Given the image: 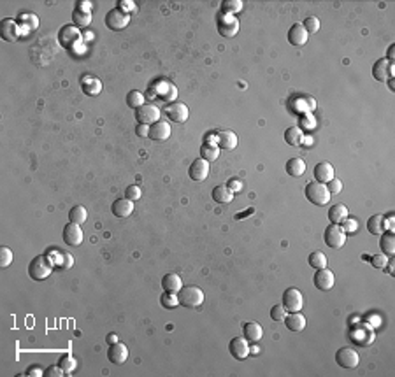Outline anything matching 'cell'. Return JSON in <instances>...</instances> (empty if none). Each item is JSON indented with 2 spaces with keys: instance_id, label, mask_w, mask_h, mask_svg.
<instances>
[{
  "instance_id": "cell-7",
  "label": "cell",
  "mask_w": 395,
  "mask_h": 377,
  "mask_svg": "<svg viewBox=\"0 0 395 377\" xmlns=\"http://www.w3.org/2000/svg\"><path fill=\"white\" fill-rule=\"evenodd\" d=\"M106 27L113 32H120L123 28L129 27V21H130V16L121 12L120 9H111L108 14H106Z\"/></svg>"
},
{
  "instance_id": "cell-39",
  "label": "cell",
  "mask_w": 395,
  "mask_h": 377,
  "mask_svg": "<svg viewBox=\"0 0 395 377\" xmlns=\"http://www.w3.org/2000/svg\"><path fill=\"white\" fill-rule=\"evenodd\" d=\"M242 9V2L241 0H225L221 4V14H230L234 16L236 12H239Z\"/></svg>"
},
{
  "instance_id": "cell-45",
  "label": "cell",
  "mask_w": 395,
  "mask_h": 377,
  "mask_svg": "<svg viewBox=\"0 0 395 377\" xmlns=\"http://www.w3.org/2000/svg\"><path fill=\"white\" fill-rule=\"evenodd\" d=\"M388 260L390 258L386 256V255H374V256H371V265L374 269H385L386 267V263H388Z\"/></svg>"
},
{
  "instance_id": "cell-2",
  "label": "cell",
  "mask_w": 395,
  "mask_h": 377,
  "mask_svg": "<svg viewBox=\"0 0 395 377\" xmlns=\"http://www.w3.org/2000/svg\"><path fill=\"white\" fill-rule=\"evenodd\" d=\"M51 272H53V265L44 255L35 256L34 260L30 261V265H28V276L34 281L48 279V277L51 276Z\"/></svg>"
},
{
  "instance_id": "cell-53",
  "label": "cell",
  "mask_w": 395,
  "mask_h": 377,
  "mask_svg": "<svg viewBox=\"0 0 395 377\" xmlns=\"http://www.w3.org/2000/svg\"><path fill=\"white\" fill-rule=\"evenodd\" d=\"M135 134H137L139 137H148V135H150V125H142V123H139L137 128H135Z\"/></svg>"
},
{
  "instance_id": "cell-36",
  "label": "cell",
  "mask_w": 395,
  "mask_h": 377,
  "mask_svg": "<svg viewBox=\"0 0 395 377\" xmlns=\"http://www.w3.org/2000/svg\"><path fill=\"white\" fill-rule=\"evenodd\" d=\"M86 218H88V212H86V209L83 206H76L69 211V221H72V223L83 225Z\"/></svg>"
},
{
  "instance_id": "cell-3",
  "label": "cell",
  "mask_w": 395,
  "mask_h": 377,
  "mask_svg": "<svg viewBox=\"0 0 395 377\" xmlns=\"http://www.w3.org/2000/svg\"><path fill=\"white\" fill-rule=\"evenodd\" d=\"M306 198L309 200L311 204H315V206H327L328 202H330V191L327 190V186L322 183H307L306 184Z\"/></svg>"
},
{
  "instance_id": "cell-56",
  "label": "cell",
  "mask_w": 395,
  "mask_h": 377,
  "mask_svg": "<svg viewBox=\"0 0 395 377\" xmlns=\"http://www.w3.org/2000/svg\"><path fill=\"white\" fill-rule=\"evenodd\" d=\"M386 60H388L390 63H393V60H395V44H392V46L388 48V53H386Z\"/></svg>"
},
{
  "instance_id": "cell-13",
  "label": "cell",
  "mask_w": 395,
  "mask_h": 377,
  "mask_svg": "<svg viewBox=\"0 0 395 377\" xmlns=\"http://www.w3.org/2000/svg\"><path fill=\"white\" fill-rule=\"evenodd\" d=\"M0 37L7 42H16L19 39V25L16 23V19L6 18L0 23Z\"/></svg>"
},
{
  "instance_id": "cell-54",
  "label": "cell",
  "mask_w": 395,
  "mask_h": 377,
  "mask_svg": "<svg viewBox=\"0 0 395 377\" xmlns=\"http://www.w3.org/2000/svg\"><path fill=\"white\" fill-rule=\"evenodd\" d=\"M27 375H35V377H40V375H44V370H40L39 367H32V368H28V370H27Z\"/></svg>"
},
{
  "instance_id": "cell-17",
  "label": "cell",
  "mask_w": 395,
  "mask_h": 377,
  "mask_svg": "<svg viewBox=\"0 0 395 377\" xmlns=\"http://www.w3.org/2000/svg\"><path fill=\"white\" fill-rule=\"evenodd\" d=\"M165 114H167V118L172 123H184V121L188 120V114H190V110H188V105L181 104V102H176V104L167 105Z\"/></svg>"
},
{
  "instance_id": "cell-42",
  "label": "cell",
  "mask_w": 395,
  "mask_h": 377,
  "mask_svg": "<svg viewBox=\"0 0 395 377\" xmlns=\"http://www.w3.org/2000/svg\"><path fill=\"white\" fill-rule=\"evenodd\" d=\"M320 19L316 18V16H307L306 19H304V23H302V27L306 28V32L309 35H313V34H316V32L320 30Z\"/></svg>"
},
{
  "instance_id": "cell-25",
  "label": "cell",
  "mask_w": 395,
  "mask_h": 377,
  "mask_svg": "<svg viewBox=\"0 0 395 377\" xmlns=\"http://www.w3.org/2000/svg\"><path fill=\"white\" fill-rule=\"evenodd\" d=\"M162 288L163 292H169V293H178L181 288H183V281L178 274L171 272V274H165L162 277Z\"/></svg>"
},
{
  "instance_id": "cell-29",
  "label": "cell",
  "mask_w": 395,
  "mask_h": 377,
  "mask_svg": "<svg viewBox=\"0 0 395 377\" xmlns=\"http://www.w3.org/2000/svg\"><path fill=\"white\" fill-rule=\"evenodd\" d=\"M381 239H380V248H381V251H383V255H386V256H393L395 255V235H393V232H383L381 233Z\"/></svg>"
},
{
  "instance_id": "cell-15",
  "label": "cell",
  "mask_w": 395,
  "mask_h": 377,
  "mask_svg": "<svg viewBox=\"0 0 395 377\" xmlns=\"http://www.w3.org/2000/svg\"><path fill=\"white\" fill-rule=\"evenodd\" d=\"M108 358L111 363H114V365L125 363L127 360H129V347H127V344H123V342L111 344L108 349Z\"/></svg>"
},
{
  "instance_id": "cell-18",
  "label": "cell",
  "mask_w": 395,
  "mask_h": 377,
  "mask_svg": "<svg viewBox=\"0 0 395 377\" xmlns=\"http://www.w3.org/2000/svg\"><path fill=\"white\" fill-rule=\"evenodd\" d=\"M309 39V34L306 32V28L302 27V23H295L288 30V42L292 46H304Z\"/></svg>"
},
{
  "instance_id": "cell-27",
  "label": "cell",
  "mask_w": 395,
  "mask_h": 377,
  "mask_svg": "<svg viewBox=\"0 0 395 377\" xmlns=\"http://www.w3.org/2000/svg\"><path fill=\"white\" fill-rule=\"evenodd\" d=\"M213 200H215L216 204H230L234 200V195L232 191L227 188V184H218V186L213 188Z\"/></svg>"
},
{
  "instance_id": "cell-9",
  "label": "cell",
  "mask_w": 395,
  "mask_h": 377,
  "mask_svg": "<svg viewBox=\"0 0 395 377\" xmlns=\"http://www.w3.org/2000/svg\"><path fill=\"white\" fill-rule=\"evenodd\" d=\"M61 237H64V242L67 246H81L83 244V239H85V233L81 230V225L69 221V223L64 227Z\"/></svg>"
},
{
  "instance_id": "cell-34",
  "label": "cell",
  "mask_w": 395,
  "mask_h": 377,
  "mask_svg": "<svg viewBox=\"0 0 395 377\" xmlns=\"http://www.w3.org/2000/svg\"><path fill=\"white\" fill-rule=\"evenodd\" d=\"M285 141L288 146L297 147L300 142H302V130L299 126H290V128L285 130Z\"/></svg>"
},
{
  "instance_id": "cell-60",
  "label": "cell",
  "mask_w": 395,
  "mask_h": 377,
  "mask_svg": "<svg viewBox=\"0 0 395 377\" xmlns=\"http://www.w3.org/2000/svg\"><path fill=\"white\" fill-rule=\"evenodd\" d=\"M386 265H388V274L390 276H393V260H388V263Z\"/></svg>"
},
{
  "instance_id": "cell-55",
  "label": "cell",
  "mask_w": 395,
  "mask_h": 377,
  "mask_svg": "<svg viewBox=\"0 0 395 377\" xmlns=\"http://www.w3.org/2000/svg\"><path fill=\"white\" fill-rule=\"evenodd\" d=\"M77 9H81V11H88V12H92V4L88 2V0H83V2H77Z\"/></svg>"
},
{
  "instance_id": "cell-44",
  "label": "cell",
  "mask_w": 395,
  "mask_h": 377,
  "mask_svg": "<svg viewBox=\"0 0 395 377\" xmlns=\"http://www.w3.org/2000/svg\"><path fill=\"white\" fill-rule=\"evenodd\" d=\"M12 263V251L7 246H2L0 248V267L6 269Z\"/></svg>"
},
{
  "instance_id": "cell-20",
  "label": "cell",
  "mask_w": 395,
  "mask_h": 377,
  "mask_svg": "<svg viewBox=\"0 0 395 377\" xmlns=\"http://www.w3.org/2000/svg\"><path fill=\"white\" fill-rule=\"evenodd\" d=\"M237 135L232 132V130H223V132H218L216 135V146L220 149H227V151H232L237 147Z\"/></svg>"
},
{
  "instance_id": "cell-33",
  "label": "cell",
  "mask_w": 395,
  "mask_h": 377,
  "mask_svg": "<svg viewBox=\"0 0 395 377\" xmlns=\"http://www.w3.org/2000/svg\"><path fill=\"white\" fill-rule=\"evenodd\" d=\"M386 225H385V216L381 214H374L369 218L367 221V230L372 233V235H381L385 232Z\"/></svg>"
},
{
  "instance_id": "cell-51",
  "label": "cell",
  "mask_w": 395,
  "mask_h": 377,
  "mask_svg": "<svg viewBox=\"0 0 395 377\" xmlns=\"http://www.w3.org/2000/svg\"><path fill=\"white\" fill-rule=\"evenodd\" d=\"M61 375H65V372L61 370L60 365H51L44 370V377H61Z\"/></svg>"
},
{
  "instance_id": "cell-11",
  "label": "cell",
  "mask_w": 395,
  "mask_h": 377,
  "mask_svg": "<svg viewBox=\"0 0 395 377\" xmlns=\"http://www.w3.org/2000/svg\"><path fill=\"white\" fill-rule=\"evenodd\" d=\"M313 282L315 286L320 290V292H328V290L334 288V282H336V276L332 270H328L327 267L325 269H318L313 277Z\"/></svg>"
},
{
  "instance_id": "cell-8",
  "label": "cell",
  "mask_w": 395,
  "mask_h": 377,
  "mask_svg": "<svg viewBox=\"0 0 395 377\" xmlns=\"http://www.w3.org/2000/svg\"><path fill=\"white\" fill-rule=\"evenodd\" d=\"M336 363L343 368H355L360 363V356L353 347H341L336 353Z\"/></svg>"
},
{
  "instance_id": "cell-43",
  "label": "cell",
  "mask_w": 395,
  "mask_h": 377,
  "mask_svg": "<svg viewBox=\"0 0 395 377\" xmlns=\"http://www.w3.org/2000/svg\"><path fill=\"white\" fill-rule=\"evenodd\" d=\"M286 309L283 307V304H278V305H273V309H271V319L273 321H278V323H281V321H285V318H286Z\"/></svg>"
},
{
  "instance_id": "cell-6",
  "label": "cell",
  "mask_w": 395,
  "mask_h": 377,
  "mask_svg": "<svg viewBox=\"0 0 395 377\" xmlns=\"http://www.w3.org/2000/svg\"><path fill=\"white\" fill-rule=\"evenodd\" d=\"M304 305V297L297 288H286L283 292V307L288 313H299Z\"/></svg>"
},
{
  "instance_id": "cell-40",
  "label": "cell",
  "mask_w": 395,
  "mask_h": 377,
  "mask_svg": "<svg viewBox=\"0 0 395 377\" xmlns=\"http://www.w3.org/2000/svg\"><path fill=\"white\" fill-rule=\"evenodd\" d=\"M162 305L165 309H176L179 305V300H178V293H169V292H163L162 298H160Z\"/></svg>"
},
{
  "instance_id": "cell-37",
  "label": "cell",
  "mask_w": 395,
  "mask_h": 377,
  "mask_svg": "<svg viewBox=\"0 0 395 377\" xmlns=\"http://www.w3.org/2000/svg\"><path fill=\"white\" fill-rule=\"evenodd\" d=\"M327 256L323 255L322 251H313L311 255H309V258H307V263L311 265L313 269H325L327 267Z\"/></svg>"
},
{
  "instance_id": "cell-30",
  "label": "cell",
  "mask_w": 395,
  "mask_h": 377,
  "mask_svg": "<svg viewBox=\"0 0 395 377\" xmlns=\"http://www.w3.org/2000/svg\"><path fill=\"white\" fill-rule=\"evenodd\" d=\"M286 174L292 175V178H300L306 172V162L302 158H290L286 162Z\"/></svg>"
},
{
  "instance_id": "cell-21",
  "label": "cell",
  "mask_w": 395,
  "mask_h": 377,
  "mask_svg": "<svg viewBox=\"0 0 395 377\" xmlns=\"http://www.w3.org/2000/svg\"><path fill=\"white\" fill-rule=\"evenodd\" d=\"M171 134V125L167 121H156L153 125H150V135L148 137L153 139V141H167Z\"/></svg>"
},
{
  "instance_id": "cell-50",
  "label": "cell",
  "mask_w": 395,
  "mask_h": 377,
  "mask_svg": "<svg viewBox=\"0 0 395 377\" xmlns=\"http://www.w3.org/2000/svg\"><path fill=\"white\" fill-rule=\"evenodd\" d=\"M116 9H120L121 12H125V14H130V12L135 11V4L132 2V0H121V2H118Z\"/></svg>"
},
{
  "instance_id": "cell-22",
  "label": "cell",
  "mask_w": 395,
  "mask_h": 377,
  "mask_svg": "<svg viewBox=\"0 0 395 377\" xmlns=\"http://www.w3.org/2000/svg\"><path fill=\"white\" fill-rule=\"evenodd\" d=\"M111 212H113L116 218H129L132 212H134V202L129 198L114 200V204L111 206Z\"/></svg>"
},
{
  "instance_id": "cell-19",
  "label": "cell",
  "mask_w": 395,
  "mask_h": 377,
  "mask_svg": "<svg viewBox=\"0 0 395 377\" xmlns=\"http://www.w3.org/2000/svg\"><path fill=\"white\" fill-rule=\"evenodd\" d=\"M313 174H315L316 183L327 184L330 179H334V167H332V163H328V162H320V163H316Z\"/></svg>"
},
{
  "instance_id": "cell-31",
  "label": "cell",
  "mask_w": 395,
  "mask_h": 377,
  "mask_svg": "<svg viewBox=\"0 0 395 377\" xmlns=\"http://www.w3.org/2000/svg\"><path fill=\"white\" fill-rule=\"evenodd\" d=\"M348 218V207L344 204H336L328 209V219L334 225H341L344 219Z\"/></svg>"
},
{
  "instance_id": "cell-58",
  "label": "cell",
  "mask_w": 395,
  "mask_h": 377,
  "mask_svg": "<svg viewBox=\"0 0 395 377\" xmlns=\"http://www.w3.org/2000/svg\"><path fill=\"white\" fill-rule=\"evenodd\" d=\"M108 342H109V344L118 342V337H116V335H114V334H109V335H108Z\"/></svg>"
},
{
  "instance_id": "cell-14",
  "label": "cell",
  "mask_w": 395,
  "mask_h": 377,
  "mask_svg": "<svg viewBox=\"0 0 395 377\" xmlns=\"http://www.w3.org/2000/svg\"><path fill=\"white\" fill-rule=\"evenodd\" d=\"M188 175H190L192 181H197V183L205 181L209 175V162H205L202 158H197L195 162H192L190 169H188Z\"/></svg>"
},
{
  "instance_id": "cell-5",
  "label": "cell",
  "mask_w": 395,
  "mask_h": 377,
  "mask_svg": "<svg viewBox=\"0 0 395 377\" xmlns=\"http://www.w3.org/2000/svg\"><path fill=\"white\" fill-rule=\"evenodd\" d=\"M216 28H218V34H220L221 37H228V39H232V37H236L237 34H239V19L236 18V16H230V14H220L218 16V21H216Z\"/></svg>"
},
{
  "instance_id": "cell-16",
  "label": "cell",
  "mask_w": 395,
  "mask_h": 377,
  "mask_svg": "<svg viewBox=\"0 0 395 377\" xmlns=\"http://www.w3.org/2000/svg\"><path fill=\"white\" fill-rule=\"evenodd\" d=\"M372 77L376 81H388L390 77H393V63H390L386 58L378 60L376 63L372 65Z\"/></svg>"
},
{
  "instance_id": "cell-48",
  "label": "cell",
  "mask_w": 395,
  "mask_h": 377,
  "mask_svg": "<svg viewBox=\"0 0 395 377\" xmlns=\"http://www.w3.org/2000/svg\"><path fill=\"white\" fill-rule=\"evenodd\" d=\"M325 186H327V190L330 191V195H336V193H341V191H343V183L336 178L330 179V181L325 184Z\"/></svg>"
},
{
  "instance_id": "cell-12",
  "label": "cell",
  "mask_w": 395,
  "mask_h": 377,
  "mask_svg": "<svg viewBox=\"0 0 395 377\" xmlns=\"http://www.w3.org/2000/svg\"><path fill=\"white\" fill-rule=\"evenodd\" d=\"M228 351L232 358L236 360H246L250 356V342L244 337H234L228 344Z\"/></svg>"
},
{
  "instance_id": "cell-1",
  "label": "cell",
  "mask_w": 395,
  "mask_h": 377,
  "mask_svg": "<svg viewBox=\"0 0 395 377\" xmlns=\"http://www.w3.org/2000/svg\"><path fill=\"white\" fill-rule=\"evenodd\" d=\"M178 300L179 305L188 307V309H197L204 304V292L199 286H183L178 292Z\"/></svg>"
},
{
  "instance_id": "cell-24",
  "label": "cell",
  "mask_w": 395,
  "mask_h": 377,
  "mask_svg": "<svg viewBox=\"0 0 395 377\" xmlns=\"http://www.w3.org/2000/svg\"><path fill=\"white\" fill-rule=\"evenodd\" d=\"M242 334H244V339L248 342H258L263 337V328L258 325V323L248 321V323H244V326H242Z\"/></svg>"
},
{
  "instance_id": "cell-57",
  "label": "cell",
  "mask_w": 395,
  "mask_h": 377,
  "mask_svg": "<svg viewBox=\"0 0 395 377\" xmlns=\"http://www.w3.org/2000/svg\"><path fill=\"white\" fill-rule=\"evenodd\" d=\"M65 260H67V261H65V263H64V267H65V269H67V267H71V265L74 263V258H71L69 255H65Z\"/></svg>"
},
{
  "instance_id": "cell-52",
  "label": "cell",
  "mask_w": 395,
  "mask_h": 377,
  "mask_svg": "<svg viewBox=\"0 0 395 377\" xmlns=\"http://www.w3.org/2000/svg\"><path fill=\"white\" fill-rule=\"evenodd\" d=\"M227 188L232 193H237V191H241V188H242V184H241V181L239 179H228V183H227Z\"/></svg>"
},
{
  "instance_id": "cell-41",
  "label": "cell",
  "mask_w": 395,
  "mask_h": 377,
  "mask_svg": "<svg viewBox=\"0 0 395 377\" xmlns=\"http://www.w3.org/2000/svg\"><path fill=\"white\" fill-rule=\"evenodd\" d=\"M58 365L61 367V370H64L65 374L69 375V374H72L74 368H76V360H74L71 354H64L58 360Z\"/></svg>"
},
{
  "instance_id": "cell-38",
  "label": "cell",
  "mask_w": 395,
  "mask_h": 377,
  "mask_svg": "<svg viewBox=\"0 0 395 377\" xmlns=\"http://www.w3.org/2000/svg\"><path fill=\"white\" fill-rule=\"evenodd\" d=\"M127 104H129V107L132 109H139L141 105L146 104V102H144V97L139 90H132V92H129V95H127Z\"/></svg>"
},
{
  "instance_id": "cell-23",
  "label": "cell",
  "mask_w": 395,
  "mask_h": 377,
  "mask_svg": "<svg viewBox=\"0 0 395 377\" xmlns=\"http://www.w3.org/2000/svg\"><path fill=\"white\" fill-rule=\"evenodd\" d=\"M79 35L81 34L72 27V25H65V27H61L60 34H58V40L64 48H71L76 40H79Z\"/></svg>"
},
{
  "instance_id": "cell-47",
  "label": "cell",
  "mask_w": 395,
  "mask_h": 377,
  "mask_svg": "<svg viewBox=\"0 0 395 377\" xmlns=\"http://www.w3.org/2000/svg\"><path fill=\"white\" fill-rule=\"evenodd\" d=\"M22 18L27 19V21L23 23V25H25V32L35 30V28L39 27V19H37V16H34V14H23Z\"/></svg>"
},
{
  "instance_id": "cell-4",
  "label": "cell",
  "mask_w": 395,
  "mask_h": 377,
  "mask_svg": "<svg viewBox=\"0 0 395 377\" xmlns=\"http://www.w3.org/2000/svg\"><path fill=\"white\" fill-rule=\"evenodd\" d=\"M346 237L348 235L344 233L343 227H341V225H334V223L328 225V227L325 228V232H323L325 244H327L328 248H332V249H341V248H343V246L346 244Z\"/></svg>"
},
{
  "instance_id": "cell-32",
  "label": "cell",
  "mask_w": 395,
  "mask_h": 377,
  "mask_svg": "<svg viewBox=\"0 0 395 377\" xmlns=\"http://www.w3.org/2000/svg\"><path fill=\"white\" fill-rule=\"evenodd\" d=\"M218 157H220V147L216 146V142H204L200 147V158L211 163L218 160Z\"/></svg>"
},
{
  "instance_id": "cell-59",
  "label": "cell",
  "mask_w": 395,
  "mask_h": 377,
  "mask_svg": "<svg viewBox=\"0 0 395 377\" xmlns=\"http://www.w3.org/2000/svg\"><path fill=\"white\" fill-rule=\"evenodd\" d=\"M388 88H390V92H395V81H393V77H390V79H388Z\"/></svg>"
},
{
  "instance_id": "cell-49",
  "label": "cell",
  "mask_w": 395,
  "mask_h": 377,
  "mask_svg": "<svg viewBox=\"0 0 395 377\" xmlns=\"http://www.w3.org/2000/svg\"><path fill=\"white\" fill-rule=\"evenodd\" d=\"M341 227H343V230H344V233H355L357 232V227H359V223H357L355 219H351V218H346L341 223Z\"/></svg>"
},
{
  "instance_id": "cell-28",
  "label": "cell",
  "mask_w": 395,
  "mask_h": 377,
  "mask_svg": "<svg viewBox=\"0 0 395 377\" xmlns=\"http://www.w3.org/2000/svg\"><path fill=\"white\" fill-rule=\"evenodd\" d=\"M81 88H83V92L86 93V95L95 97L102 92V83L98 79H95V77H92V76H85L83 79H81Z\"/></svg>"
},
{
  "instance_id": "cell-26",
  "label": "cell",
  "mask_w": 395,
  "mask_h": 377,
  "mask_svg": "<svg viewBox=\"0 0 395 377\" xmlns=\"http://www.w3.org/2000/svg\"><path fill=\"white\" fill-rule=\"evenodd\" d=\"M306 318L300 314V311L299 313H290V314H286V318H285V326L290 331H302L304 328H306Z\"/></svg>"
},
{
  "instance_id": "cell-46",
  "label": "cell",
  "mask_w": 395,
  "mask_h": 377,
  "mask_svg": "<svg viewBox=\"0 0 395 377\" xmlns=\"http://www.w3.org/2000/svg\"><path fill=\"white\" fill-rule=\"evenodd\" d=\"M141 195H142V190L139 186H129L125 190V198H129V200H132V202H135V200H139L141 198Z\"/></svg>"
},
{
  "instance_id": "cell-35",
  "label": "cell",
  "mask_w": 395,
  "mask_h": 377,
  "mask_svg": "<svg viewBox=\"0 0 395 377\" xmlns=\"http://www.w3.org/2000/svg\"><path fill=\"white\" fill-rule=\"evenodd\" d=\"M72 21L77 25V27H88L92 23V12L88 11H81V9H74L72 11Z\"/></svg>"
},
{
  "instance_id": "cell-10",
  "label": "cell",
  "mask_w": 395,
  "mask_h": 377,
  "mask_svg": "<svg viewBox=\"0 0 395 377\" xmlns=\"http://www.w3.org/2000/svg\"><path fill=\"white\" fill-rule=\"evenodd\" d=\"M135 120L142 125H153L160 121V109L153 104H144L139 109H135Z\"/></svg>"
}]
</instances>
